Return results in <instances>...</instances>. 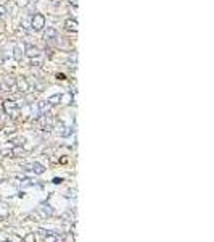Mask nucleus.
Returning a JSON list of instances; mask_svg holds the SVG:
<instances>
[{"label":"nucleus","mask_w":214,"mask_h":242,"mask_svg":"<svg viewBox=\"0 0 214 242\" xmlns=\"http://www.w3.org/2000/svg\"><path fill=\"white\" fill-rule=\"evenodd\" d=\"M26 50H28V55H37V53H39V50L35 47H32V45H28V48H26Z\"/></svg>","instance_id":"obj_2"},{"label":"nucleus","mask_w":214,"mask_h":242,"mask_svg":"<svg viewBox=\"0 0 214 242\" xmlns=\"http://www.w3.org/2000/svg\"><path fill=\"white\" fill-rule=\"evenodd\" d=\"M66 28H69V29H71V28H76V21L68 20V21H66Z\"/></svg>","instance_id":"obj_3"},{"label":"nucleus","mask_w":214,"mask_h":242,"mask_svg":"<svg viewBox=\"0 0 214 242\" xmlns=\"http://www.w3.org/2000/svg\"><path fill=\"white\" fill-rule=\"evenodd\" d=\"M32 23H34V28L35 29H40L42 26H44V16H42V15H35Z\"/></svg>","instance_id":"obj_1"},{"label":"nucleus","mask_w":214,"mask_h":242,"mask_svg":"<svg viewBox=\"0 0 214 242\" xmlns=\"http://www.w3.org/2000/svg\"><path fill=\"white\" fill-rule=\"evenodd\" d=\"M24 242H35V237H34V234H29V236H26Z\"/></svg>","instance_id":"obj_4"}]
</instances>
